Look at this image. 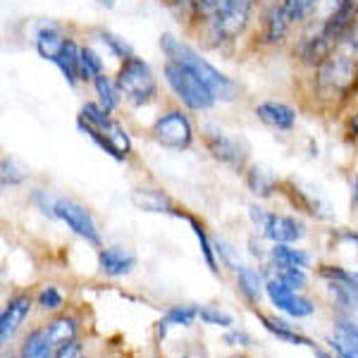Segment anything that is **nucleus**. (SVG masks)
Masks as SVG:
<instances>
[{
	"instance_id": "f257e3e1",
	"label": "nucleus",
	"mask_w": 358,
	"mask_h": 358,
	"mask_svg": "<svg viewBox=\"0 0 358 358\" xmlns=\"http://www.w3.org/2000/svg\"><path fill=\"white\" fill-rule=\"evenodd\" d=\"M160 50H163L165 60L179 62V65L192 69L196 77L215 94L217 103H232L239 98V91H241L239 84H236L229 74H224L220 67L213 65L201 50H196L194 45L187 43L184 38L165 31L163 36H160Z\"/></svg>"
},
{
	"instance_id": "f03ea898",
	"label": "nucleus",
	"mask_w": 358,
	"mask_h": 358,
	"mask_svg": "<svg viewBox=\"0 0 358 358\" xmlns=\"http://www.w3.org/2000/svg\"><path fill=\"white\" fill-rule=\"evenodd\" d=\"M77 127L84 136H89L106 155H110L117 163H127L134 153V141H131L129 129L113 117L98 101H86L79 108Z\"/></svg>"
},
{
	"instance_id": "7ed1b4c3",
	"label": "nucleus",
	"mask_w": 358,
	"mask_h": 358,
	"mask_svg": "<svg viewBox=\"0 0 358 358\" xmlns=\"http://www.w3.org/2000/svg\"><path fill=\"white\" fill-rule=\"evenodd\" d=\"M163 82L170 89V94L175 96V101L184 110L189 113H210L217 106V98L208 86L201 82L199 77L189 67L179 65V62L165 60L163 65Z\"/></svg>"
},
{
	"instance_id": "20e7f679",
	"label": "nucleus",
	"mask_w": 358,
	"mask_h": 358,
	"mask_svg": "<svg viewBox=\"0 0 358 358\" xmlns=\"http://www.w3.org/2000/svg\"><path fill=\"white\" fill-rule=\"evenodd\" d=\"M115 82H117L120 91H122V98L131 108H146L158 101L160 96V84L151 62H146L136 53L120 62Z\"/></svg>"
},
{
	"instance_id": "39448f33",
	"label": "nucleus",
	"mask_w": 358,
	"mask_h": 358,
	"mask_svg": "<svg viewBox=\"0 0 358 358\" xmlns=\"http://www.w3.org/2000/svg\"><path fill=\"white\" fill-rule=\"evenodd\" d=\"M320 5V0H280L268 10L261 24V43L277 45L282 43L294 27L303 24L313 10Z\"/></svg>"
},
{
	"instance_id": "423d86ee",
	"label": "nucleus",
	"mask_w": 358,
	"mask_h": 358,
	"mask_svg": "<svg viewBox=\"0 0 358 358\" xmlns=\"http://www.w3.org/2000/svg\"><path fill=\"white\" fill-rule=\"evenodd\" d=\"M256 5L258 0H227L220 13L201 29H203L206 36L210 38V43L215 48H220L224 43H234L239 36H244V31L251 24Z\"/></svg>"
},
{
	"instance_id": "0eeeda50",
	"label": "nucleus",
	"mask_w": 358,
	"mask_h": 358,
	"mask_svg": "<svg viewBox=\"0 0 358 358\" xmlns=\"http://www.w3.org/2000/svg\"><path fill=\"white\" fill-rule=\"evenodd\" d=\"M203 143H206V151L220 165L229 167L234 172H246L251 148H248L246 138L241 134L224 129L222 124L208 122L203 124Z\"/></svg>"
},
{
	"instance_id": "6e6552de",
	"label": "nucleus",
	"mask_w": 358,
	"mask_h": 358,
	"mask_svg": "<svg viewBox=\"0 0 358 358\" xmlns=\"http://www.w3.org/2000/svg\"><path fill=\"white\" fill-rule=\"evenodd\" d=\"M151 138L167 151H189L196 141V129L189 110H184L182 106L163 110L151 124Z\"/></svg>"
},
{
	"instance_id": "1a4fd4ad",
	"label": "nucleus",
	"mask_w": 358,
	"mask_h": 358,
	"mask_svg": "<svg viewBox=\"0 0 358 358\" xmlns=\"http://www.w3.org/2000/svg\"><path fill=\"white\" fill-rule=\"evenodd\" d=\"M248 217H251L253 227L270 244H299L306 236V224L299 217L268 210L258 203L248 206Z\"/></svg>"
},
{
	"instance_id": "9d476101",
	"label": "nucleus",
	"mask_w": 358,
	"mask_h": 358,
	"mask_svg": "<svg viewBox=\"0 0 358 358\" xmlns=\"http://www.w3.org/2000/svg\"><path fill=\"white\" fill-rule=\"evenodd\" d=\"M53 220L65 222L72 234L82 236L86 244L101 248L103 239H101V229L91 215V210L84 203H79L77 199H69V196H55V203H53Z\"/></svg>"
},
{
	"instance_id": "9b49d317",
	"label": "nucleus",
	"mask_w": 358,
	"mask_h": 358,
	"mask_svg": "<svg viewBox=\"0 0 358 358\" xmlns=\"http://www.w3.org/2000/svg\"><path fill=\"white\" fill-rule=\"evenodd\" d=\"M265 296H268V301L273 303L280 313L296 317V320L310 317L315 313L313 299L303 296L299 289H292L289 285H285V282L277 280V277H268V280H265Z\"/></svg>"
},
{
	"instance_id": "f8f14e48",
	"label": "nucleus",
	"mask_w": 358,
	"mask_h": 358,
	"mask_svg": "<svg viewBox=\"0 0 358 358\" xmlns=\"http://www.w3.org/2000/svg\"><path fill=\"white\" fill-rule=\"evenodd\" d=\"M34 299L27 292L13 294V296L5 301V308L0 313V342L8 346L17 337V332L22 330V325L27 322L29 313H31Z\"/></svg>"
},
{
	"instance_id": "ddd939ff",
	"label": "nucleus",
	"mask_w": 358,
	"mask_h": 358,
	"mask_svg": "<svg viewBox=\"0 0 358 358\" xmlns=\"http://www.w3.org/2000/svg\"><path fill=\"white\" fill-rule=\"evenodd\" d=\"M253 115L258 122L270 127L273 131H292L299 122L296 108L285 101H261L253 106Z\"/></svg>"
},
{
	"instance_id": "4468645a",
	"label": "nucleus",
	"mask_w": 358,
	"mask_h": 358,
	"mask_svg": "<svg viewBox=\"0 0 358 358\" xmlns=\"http://www.w3.org/2000/svg\"><path fill=\"white\" fill-rule=\"evenodd\" d=\"M136 268V256L124 246L98 248V270L106 277H127Z\"/></svg>"
},
{
	"instance_id": "2eb2a0df",
	"label": "nucleus",
	"mask_w": 358,
	"mask_h": 358,
	"mask_svg": "<svg viewBox=\"0 0 358 358\" xmlns=\"http://www.w3.org/2000/svg\"><path fill=\"white\" fill-rule=\"evenodd\" d=\"M129 199L141 213H158V215H175V217H182L184 213L179 210L175 201L163 189H155V187H138L129 194Z\"/></svg>"
},
{
	"instance_id": "dca6fc26",
	"label": "nucleus",
	"mask_w": 358,
	"mask_h": 358,
	"mask_svg": "<svg viewBox=\"0 0 358 358\" xmlns=\"http://www.w3.org/2000/svg\"><path fill=\"white\" fill-rule=\"evenodd\" d=\"M79 57H82V43L74 36H67L53 62L57 72L62 74V79L67 82V86H72V89H77L82 84V77H79Z\"/></svg>"
},
{
	"instance_id": "f3484780",
	"label": "nucleus",
	"mask_w": 358,
	"mask_h": 358,
	"mask_svg": "<svg viewBox=\"0 0 358 358\" xmlns=\"http://www.w3.org/2000/svg\"><path fill=\"white\" fill-rule=\"evenodd\" d=\"M55 342L50 337L48 327L38 325L34 330H29V334L22 339V346H20V354L17 358H55Z\"/></svg>"
},
{
	"instance_id": "a211bd4d",
	"label": "nucleus",
	"mask_w": 358,
	"mask_h": 358,
	"mask_svg": "<svg viewBox=\"0 0 358 358\" xmlns=\"http://www.w3.org/2000/svg\"><path fill=\"white\" fill-rule=\"evenodd\" d=\"M65 38H67V34L62 31V27L48 22V24L38 27L36 34H34V48H36V53L41 55L45 62H55Z\"/></svg>"
},
{
	"instance_id": "6ab92c4d",
	"label": "nucleus",
	"mask_w": 358,
	"mask_h": 358,
	"mask_svg": "<svg viewBox=\"0 0 358 358\" xmlns=\"http://www.w3.org/2000/svg\"><path fill=\"white\" fill-rule=\"evenodd\" d=\"M236 289H239L241 296L246 299L251 306H258L265 294V277L258 268H251V265H241L236 270Z\"/></svg>"
},
{
	"instance_id": "aec40b11",
	"label": "nucleus",
	"mask_w": 358,
	"mask_h": 358,
	"mask_svg": "<svg viewBox=\"0 0 358 358\" xmlns=\"http://www.w3.org/2000/svg\"><path fill=\"white\" fill-rule=\"evenodd\" d=\"M270 265H280V268H301L308 270L313 258L308 251L296 248V244H273L268 251Z\"/></svg>"
},
{
	"instance_id": "412c9836",
	"label": "nucleus",
	"mask_w": 358,
	"mask_h": 358,
	"mask_svg": "<svg viewBox=\"0 0 358 358\" xmlns=\"http://www.w3.org/2000/svg\"><path fill=\"white\" fill-rule=\"evenodd\" d=\"M182 217L189 222V227H192V232L196 236V241H199V248H201V256H203L206 265L210 268V273H220V258H217V251H215V239H210V234H208L206 224L199 220V217L189 215V213H182Z\"/></svg>"
},
{
	"instance_id": "4be33fe9",
	"label": "nucleus",
	"mask_w": 358,
	"mask_h": 358,
	"mask_svg": "<svg viewBox=\"0 0 358 358\" xmlns=\"http://www.w3.org/2000/svg\"><path fill=\"white\" fill-rule=\"evenodd\" d=\"M244 177H246L248 192L256 196V199H270V196L280 189V182H277V177L273 172L263 170V167H258V165H248Z\"/></svg>"
},
{
	"instance_id": "5701e85b",
	"label": "nucleus",
	"mask_w": 358,
	"mask_h": 358,
	"mask_svg": "<svg viewBox=\"0 0 358 358\" xmlns=\"http://www.w3.org/2000/svg\"><path fill=\"white\" fill-rule=\"evenodd\" d=\"M196 317H199V308H194V306L187 303L170 306L158 322V339H165L170 327H192Z\"/></svg>"
},
{
	"instance_id": "b1692460",
	"label": "nucleus",
	"mask_w": 358,
	"mask_h": 358,
	"mask_svg": "<svg viewBox=\"0 0 358 358\" xmlns=\"http://www.w3.org/2000/svg\"><path fill=\"white\" fill-rule=\"evenodd\" d=\"M256 313H258V310H256ZM258 317H261V322H263L265 330L273 334V337L282 339L285 344H292V346H310V349L315 346L313 339H308L306 334L296 332V330H294V327L289 325V322L277 320V317H268V315H263V313H258Z\"/></svg>"
},
{
	"instance_id": "393cba45",
	"label": "nucleus",
	"mask_w": 358,
	"mask_h": 358,
	"mask_svg": "<svg viewBox=\"0 0 358 358\" xmlns=\"http://www.w3.org/2000/svg\"><path fill=\"white\" fill-rule=\"evenodd\" d=\"M91 86H94V91H96V101L101 103L108 113H115L120 108V103L124 101L122 91H120L117 82H115V77H110L108 72H103L101 77H96Z\"/></svg>"
},
{
	"instance_id": "a878e982",
	"label": "nucleus",
	"mask_w": 358,
	"mask_h": 358,
	"mask_svg": "<svg viewBox=\"0 0 358 358\" xmlns=\"http://www.w3.org/2000/svg\"><path fill=\"white\" fill-rule=\"evenodd\" d=\"M45 327H48L50 337H53L55 346L65 344V342H72V339H77L79 334V320L74 315H67V313H60L55 317H50L48 322H45Z\"/></svg>"
},
{
	"instance_id": "bb28decb",
	"label": "nucleus",
	"mask_w": 358,
	"mask_h": 358,
	"mask_svg": "<svg viewBox=\"0 0 358 358\" xmlns=\"http://www.w3.org/2000/svg\"><path fill=\"white\" fill-rule=\"evenodd\" d=\"M325 287H327V292H330V296L334 299V303L339 306L342 313H354V310H358V287L356 285L325 280Z\"/></svg>"
},
{
	"instance_id": "cd10ccee",
	"label": "nucleus",
	"mask_w": 358,
	"mask_h": 358,
	"mask_svg": "<svg viewBox=\"0 0 358 358\" xmlns=\"http://www.w3.org/2000/svg\"><path fill=\"white\" fill-rule=\"evenodd\" d=\"M106 72L101 53H96V48H91L89 43H82V57H79V77L82 84H94L96 77Z\"/></svg>"
},
{
	"instance_id": "c85d7f7f",
	"label": "nucleus",
	"mask_w": 358,
	"mask_h": 358,
	"mask_svg": "<svg viewBox=\"0 0 358 358\" xmlns=\"http://www.w3.org/2000/svg\"><path fill=\"white\" fill-rule=\"evenodd\" d=\"M94 36L101 41L103 45L108 48V53H110L115 60H127V57H131L134 55V50H131V45L124 41L122 36H117V34H113V31H108V29H96L94 31Z\"/></svg>"
},
{
	"instance_id": "c756f323",
	"label": "nucleus",
	"mask_w": 358,
	"mask_h": 358,
	"mask_svg": "<svg viewBox=\"0 0 358 358\" xmlns=\"http://www.w3.org/2000/svg\"><path fill=\"white\" fill-rule=\"evenodd\" d=\"M224 3H227V0H194V3H192V15H189V20L196 22L199 27H206L208 22L213 20V17L220 13Z\"/></svg>"
},
{
	"instance_id": "7c9ffc66",
	"label": "nucleus",
	"mask_w": 358,
	"mask_h": 358,
	"mask_svg": "<svg viewBox=\"0 0 358 358\" xmlns=\"http://www.w3.org/2000/svg\"><path fill=\"white\" fill-rule=\"evenodd\" d=\"M24 179H27L24 167L17 163L15 158H10V155H3V160H0V184H3L5 189L20 187Z\"/></svg>"
},
{
	"instance_id": "2f4dec72",
	"label": "nucleus",
	"mask_w": 358,
	"mask_h": 358,
	"mask_svg": "<svg viewBox=\"0 0 358 358\" xmlns=\"http://www.w3.org/2000/svg\"><path fill=\"white\" fill-rule=\"evenodd\" d=\"M36 306L45 313H57L65 306V294L57 289L55 285H45L41 292L36 294Z\"/></svg>"
},
{
	"instance_id": "473e14b6",
	"label": "nucleus",
	"mask_w": 358,
	"mask_h": 358,
	"mask_svg": "<svg viewBox=\"0 0 358 358\" xmlns=\"http://www.w3.org/2000/svg\"><path fill=\"white\" fill-rule=\"evenodd\" d=\"M273 268V273L270 277H277V280H282L285 285H289L292 289H306V285H308V275H306V270L301 268H280V265H270Z\"/></svg>"
},
{
	"instance_id": "72a5a7b5",
	"label": "nucleus",
	"mask_w": 358,
	"mask_h": 358,
	"mask_svg": "<svg viewBox=\"0 0 358 358\" xmlns=\"http://www.w3.org/2000/svg\"><path fill=\"white\" fill-rule=\"evenodd\" d=\"M327 344H330L332 354L337 358H358V342H354L349 334L334 330L332 337L327 339Z\"/></svg>"
},
{
	"instance_id": "f704fd0d",
	"label": "nucleus",
	"mask_w": 358,
	"mask_h": 358,
	"mask_svg": "<svg viewBox=\"0 0 358 358\" xmlns=\"http://www.w3.org/2000/svg\"><path fill=\"white\" fill-rule=\"evenodd\" d=\"M199 320L206 322L210 327H222V330H229L234 325V317L224 310L215 308V306H201L199 308Z\"/></svg>"
},
{
	"instance_id": "c9c22d12",
	"label": "nucleus",
	"mask_w": 358,
	"mask_h": 358,
	"mask_svg": "<svg viewBox=\"0 0 358 358\" xmlns=\"http://www.w3.org/2000/svg\"><path fill=\"white\" fill-rule=\"evenodd\" d=\"M317 275H320L322 280L346 282V285L358 287V273H354V270H349V268H342V265H320Z\"/></svg>"
},
{
	"instance_id": "e433bc0d",
	"label": "nucleus",
	"mask_w": 358,
	"mask_h": 358,
	"mask_svg": "<svg viewBox=\"0 0 358 358\" xmlns=\"http://www.w3.org/2000/svg\"><path fill=\"white\" fill-rule=\"evenodd\" d=\"M215 251H217V258H220V263L224 265V268H229L232 273H236V270L241 268L239 258H236V248L229 244V241L215 239Z\"/></svg>"
},
{
	"instance_id": "4c0bfd02",
	"label": "nucleus",
	"mask_w": 358,
	"mask_h": 358,
	"mask_svg": "<svg viewBox=\"0 0 358 358\" xmlns=\"http://www.w3.org/2000/svg\"><path fill=\"white\" fill-rule=\"evenodd\" d=\"M29 201H31V203L36 206L45 217H50V220H53V203H55V194L45 192V189H34L31 196H29Z\"/></svg>"
},
{
	"instance_id": "58836bf2",
	"label": "nucleus",
	"mask_w": 358,
	"mask_h": 358,
	"mask_svg": "<svg viewBox=\"0 0 358 358\" xmlns=\"http://www.w3.org/2000/svg\"><path fill=\"white\" fill-rule=\"evenodd\" d=\"M334 330L349 334L354 342H358V320L351 313H339L334 317Z\"/></svg>"
},
{
	"instance_id": "ea45409f",
	"label": "nucleus",
	"mask_w": 358,
	"mask_h": 358,
	"mask_svg": "<svg viewBox=\"0 0 358 358\" xmlns=\"http://www.w3.org/2000/svg\"><path fill=\"white\" fill-rule=\"evenodd\" d=\"M55 358H86V354H84V346L79 344V339H72V342L57 346Z\"/></svg>"
},
{
	"instance_id": "a19ab883",
	"label": "nucleus",
	"mask_w": 358,
	"mask_h": 358,
	"mask_svg": "<svg viewBox=\"0 0 358 358\" xmlns=\"http://www.w3.org/2000/svg\"><path fill=\"white\" fill-rule=\"evenodd\" d=\"M163 5H167L170 10H175V13L179 15H192V3L194 0H160Z\"/></svg>"
},
{
	"instance_id": "79ce46f5",
	"label": "nucleus",
	"mask_w": 358,
	"mask_h": 358,
	"mask_svg": "<svg viewBox=\"0 0 358 358\" xmlns=\"http://www.w3.org/2000/svg\"><path fill=\"white\" fill-rule=\"evenodd\" d=\"M224 342H227L229 346H244V349H246V346H251V344H253V339L248 337L246 332H234V330H232V332H227Z\"/></svg>"
},
{
	"instance_id": "37998d69",
	"label": "nucleus",
	"mask_w": 358,
	"mask_h": 358,
	"mask_svg": "<svg viewBox=\"0 0 358 358\" xmlns=\"http://www.w3.org/2000/svg\"><path fill=\"white\" fill-rule=\"evenodd\" d=\"M346 136L349 141H358V108L346 117Z\"/></svg>"
},
{
	"instance_id": "c03bdc74",
	"label": "nucleus",
	"mask_w": 358,
	"mask_h": 358,
	"mask_svg": "<svg viewBox=\"0 0 358 358\" xmlns=\"http://www.w3.org/2000/svg\"><path fill=\"white\" fill-rule=\"evenodd\" d=\"M337 239L349 241V244H354V246L358 248V232H356V229H339V232H337Z\"/></svg>"
},
{
	"instance_id": "a18cd8bd",
	"label": "nucleus",
	"mask_w": 358,
	"mask_h": 358,
	"mask_svg": "<svg viewBox=\"0 0 358 358\" xmlns=\"http://www.w3.org/2000/svg\"><path fill=\"white\" fill-rule=\"evenodd\" d=\"M351 210H358V175L354 177V184H351Z\"/></svg>"
},
{
	"instance_id": "49530a36",
	"label": "nucleus",
	"mask_w": 358,
	"mask_h": 358,
	"mask_svg": "<svg viewBox=\"0 0 358 358\" xmlns=\"http://www.w3.org/2000/svg\"><path fill=\"white\" fill-rule=\"evenodd\" d=\"M96 5H101V8H106V10H113L115 5H117V0H96Z\"/></svg>"
},
{
	"instance_id": "de8ad7c7",
	"label": "nucleus",
	"mask_w": 358,
	"mask_h": 358,
	"mask_svg": "<svg viewBox=\"0 0 358 358\" xmlns=\"http://www.w3.org/2000/svg\"><path fill=\"white\" fill-rule=\"evenodd\" d=\"M313 351H315V356H317V358H337L334 354H327V351H322L320 346H313Z\"/></svg>"
},
{
	"instance_id": "09e8293b",
	"label": "nucleus",
	"mask_w": 358,
	"mask_h": 358,
	"mask_svg": "<svg viewBox=\"0 0 358 358\" xmlns=\"http://www.w3.org/2000/svg\"><path fill=\"white\" fill-rule=\"evenodd\" d=\"M151 358H155V356H151Z\"/></svg>"
},
{
	"instance_id": "8fccbe9b",
	"label": "nucleus",
	"mask_w": 358,
	"mask_h": 358,
	"mask_svg": "<svg viewBox=\"0 0 358 358\" xmlns=\"http://www.w3.org/2000/svg\"><path fill=\"white\" fill-rule=\"evenodd\" d=\"M15 358H17V356H15Z\"/></svg>"
}]
</instances>
